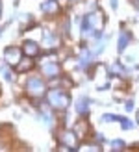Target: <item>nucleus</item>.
Here are the masks:
<instances>
[{
  "label": "nucleus",
  "mask_w": 139,
  "mask_h": 152,
  "mask_svg": "<svg viewBox=\"0 0 139 152\" xmlns=\"http://www.w3.org/2000/svg\"><path fill=\"white\" fill-rule=\"evenodd\" d=\"M41 10L46 15H56L59 11V4H58V0H46V2L41 6Z\"/></svg>",
  "instance_id": "0eeeda50"
},
{
  "label": "nucleus",
  "mask_w": 139,
  "mask_h": 152,
  "mask_svg": "<svg viewBox=\"0 0 139 152\" xmlns=\"http://www.w3.org/2000/svg\"><path fill=\"white\" fill-rule=\"evenodd\" d=\"M43 41H45V45H54V43H56V37H54V35H50L48 32H45V35H43Z\"/></svg>",
  "instance_id": "4468645a"
},
{
  "label": "nucleus",
  "mask_w": 139,
  "mask_h": 152,
  "mask_svg": "<svg viewBox=\"0 0 139 152\" xmlns=\"http://www.w3.org/2000/svg\"><path fill=\"white\" fill-rule=\"evenodd\" d=\"M122 147H124V143H122L121 139H117V141L111 143V148H115V150H117V148H122Z\"/></svg>",
  "instance_id": "2eb2a0df"
},
{
  "label": "nucleus",
  "mask_w": 139,
  "mask_h": 152,
  "mask_svg": "<svg viewBox=\"0 0 139 152\" xmlns=\"http://www.w3.org/2000/svg\"><path fill=\"white\" fill-rule=\"evenodd\" d=\"M126 110H134V102H132V100L126 102Z\"/></svg>",
  "instance_id": "dca6fc26"
},
{
  "label": "nucleus",
  "mask_w": 139,
  "mask_h": 152,
  "mask_svg": "<svg viewBox=\"0 0 139 152\" xmlns=\"http://www.w3.org/2000/svg\"><path fill=\"white\" fill-rule=\"evenodd\" d=\"M89 104H91V100H89V98H86V96H82L80 100L76 102V110H78V113H82V115H83V113L87 111V108H89Z\"/></svg>",
  "instance_id": "9b49d317"
},
{
  "label": "nucleus",
  "mask_w": 139,
  "mask_h": 152,
  "mask_svg": "<svg viewBox=\"0 0 139 152\" xmlns=\"http://www.w3.org/2000/svg\"><path fill=\"white\" fill-rule=\"evenodd\" d=\"M4 59H6V63L7 65H17L20 59H22V52H20V48H17V47H7L6 50H4Z\"/></svg>",
  "instance_id": "7ed1b4c3"
},
{
  "label": "nucleus",
  "mask_w": 139,
  "mask_h": 152,
  "mask_svg": "<svg viewBox=\"0 0 139 152\" xmlns=\"http://www.w3.org/2000/svg\"><path fill=\"white\" fill-rule=\"evenodd\" d=\"M22 52L30 58H35V56H39V47H37V43H34V41H24Z\"/></svg>",
  "instance_id": "423d86ee"
},
{
  "label": "nucleus",
  "mask_w": 139,
  "mask_h": 152,
  "mask_svg": "<svg viewBox=\"0 0 139 152\" xmlns=\"http://www.w3.org/2000/svg\"><path fill=\"white\" fill-rule=\"evenodd\" d=\"M43 74L48 76V78L58 76V74H59V65H58V63H45V65H43Z\"/></svg>",
  "instance_id": "6e6552de"
},
{
  "label": "nucleus",
  "mask_w": 139,
  "mask_h": 152,
  "mask_svg": "<svg viewBox=\"0 0 139 152\" xmlns=\"http://www.w3.org/2000/svg\"><path fill=\"white\" fill-rule=\"evenodd\" d=\"M59 2H61V0H59Z\"/></svg>",
  "instance_id": "a211bd4d"
},
{
  "label": "nucleus",
  "mask_w": 139,
  "mask_h": 152,
  "mask_svg": "<svg viewBox=\"0 0 139 152\" xmlns=\"http://www.w3.org/2000/svg\"><path fill=\"white\" fill-rule=\"evenodd\" d=\"M59 141L65 143V148H78V139L74 132H63L59 135Z\"/></svg>",
  "instance_id": "39448f33"
},
{
  "label": "nucleus",
  "mask_w": 139,
  "mask_h": 152,
  "mask_svg": "<svg viewBox=\"0 0 139 152\" xmlns=\"http://www.w3.org/2000/svg\"><path fill=\"white\" fill-rule=\"evenodd\" d=\"M26 89L28 93L32 96H41L45 93V83L41 78H37V76H32V78H28V83H26Z\"/></svg>",
  "instance_id": "f03ea898"
},
{
  "label": "nucleus",
  "mask_w": 139,
  "mask_h": 152,
  "mask_svg": "<svg viewBox=\"0 0 139 152\" xmlns=\"http://www.w3.org/2000/svg\"><path fill=\"white\" fill-rule=\"evenodd\" d=\"M0 72L4 74V78H6L7 82H11V80H13V74H11L10 69H7V65H2V67H0Z\"/></svg>",
  "instance_id": "f8f14e48"
},
{
  "label": "nucleus",
  "mask_w": 139,
  "mask_h": 152,
  "mask_svg": "<svg viewBox=\"0 0 139 152\" xmlns=\"http://www.w3.org/2000/svg\"><path fill=\"white\" fill-rule=\"evenodd\" d=\"M32 65H34V63H32V58L28 56V58H24V59H20V61L15 65V67H17L19 72H26L28 69H32Z\"/></svg>",
  "instance_id": "9d476101"
},
{
  "label": "nucleus",
  "mask_w": 139,
  "mask_h": 152,
  "mask_svg": "<svg viewBox=\"0 0 139 152\" xmlns=\"http://www.w3.org/2000/svg\"><path fill=\"white\" fill-rule=\"evenodd\" d=\"M111 7H113V10L117 7V0H111Z\"/></svg>",
  "instance_id": "f3484780"
},
{
  "label": "nucleus",
  "mask_w": 139,
  "mask_h": 152,
  "mask_svg": "<svg viewBox=\"0 0 139 152\" xmlns=\"http://www.w3.org/2000/svg\"><path fill=\"white\" fill-rule=\"evenodd\" d=\"M117 121H121V124H122V128H124V130L134 128V123H132V121H128V119H124V117H117Z\"/></svg>",
  "instance_id": "ddd939ff"
},
{
  "label": "nucleus",
  "mask_w": 139,
  "mask_h": 152,
  "mask_svg": "<svg viewBox=\"0 0 139 152\" xmlns=\"http://www.w3.org/2000/svg\"><path fill=\"white\" fill-rule=\"evenodd\" d=\"M86 20L89 22V26L95 30V32H98V30L102 28V22H104L102 13H100V11H93V13H89L87 17H86Z\"/></svg>",
  "instance_id": "20e7f679"
},
{
  "label": "nucleus",
  "mask_w": 139,
  "mask_h": 152,
  "mask_svg": "<svg viewBox=\"0 0 139 152\" xmlns=\"http://www.w3.org/2000/svg\"><path fill=\"white\" fill-rule=\"evenodd\" d=\"M46 98H48V104L54 106L56 110H67L69 104H71V96H69L65 91H59V89H52V91H48Z\"/></svg>",
  "instance_id": "f257e3e1"
},
{
  "label": "nucleus",
  "mask_w": 139,
  "mask_h": 152,
  "mask_svg": "<svg viewBox=\"0 0 139 152\" xmlns=\"http://www.w3.org/2000/svg\"><path fill=\"white\" fill-rule=\"evenodd\" d=\"M130 37H132V35H130L128 32H122V34L119 35V45H117V50H119V52H124L126 45L130 43Z\"/></svg>",
  "instance_id": "1a4fd4ad"
}]
</instances>
